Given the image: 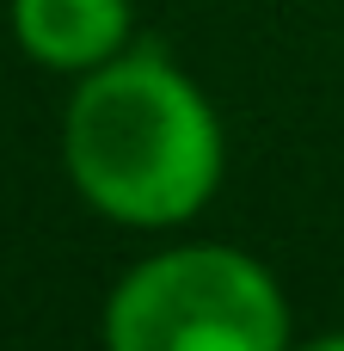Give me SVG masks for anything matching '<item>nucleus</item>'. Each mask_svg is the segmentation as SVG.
<instances>
[{"label": "nucleus", "instance_id": "1", "mask_svg": "<svg viewBox=\"0 0 344 351\" xmlns=\"http://www.w3.org/2000/svg\"><path fill=\"white\" fill-rule=\"evenodd\" d=\"M62 167L80 204L117 228H185L222 185L228 136L209 93L160 49H123L74 80Z\"/></svg>", "mask_w": 344, "mask_h": 351}, {"label": "nucleus", "instance_id": "3", "mask_svg": "<svg viewBox=\"0 0 344 351\" xmlns=\"http://www.w3.org/2000/svg\"><path fill=\"white\" fill-rule=\"evenodd\" d=\"M129 0H12V37L49 74H92L98 62L129 49Z\"/></svg>", "mask_w": 344, "mask_h": 351}, {"label": "nucleus", "instance_id": "2", "mask_svg": "<svg viewBox=\"0 0 344 351\" xmlns=\"http://www.w3.org/2000/svg\"><path fill=\"white\" fill-rule=\"evenodd\" d=\"M105 351H289V296L265 259L185 241L135 259L98 315Z\"/></svg>", "mask_w": 344, "mask_h": 351}, {"label": "nucleus", "instance_id": "4", "mask_svg": "<svg viewBox=\"0 0 344 351\" xmlns=\"http://www.w3.org/2000/svg\"><path fill=\"white\" fill-rule=\"evenodd\" d=\"M289 351H344V327L339 333H320V339H302V346H289Z\"/></svg>", "mask_w": 344, "mask_h": 351}]
</instances>
